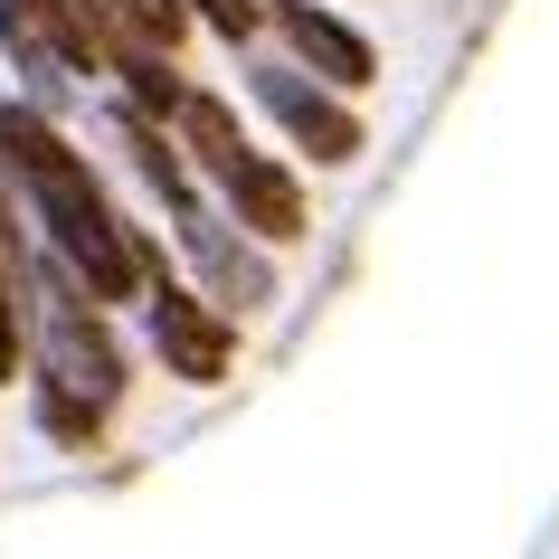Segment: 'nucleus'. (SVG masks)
Listing matches in <instances>:
<instances>
[{
  "label": "nucleus",
  "mask_w": 559,
  "mask_h": 559,
  "mask_svg": "<svg viewBox=\"0 0 559 559\" xmlns=\"http://www.w3.org/2000/svg\"><path fill=\"white\" fill-rule=\"evenodd\" d=\"M0 143H10V171L29 180L38 218H48V247H58V257L86 275V295L123 304V295L152 275V257L115 228V209H105V190H95V171L29 115V105H10V115H0Z\"/></svg>",
  "instance_id": "f257e3e1"
},
{
  "label": "nucleus",
  "mask_w": 559,
  "mask_h": 559,
  "mask_svg": "<svg viewBox=\"0 0 559 559\" xmlns=\"http://www.w3.org/2000/svg\"><path fill=\"white\" fill-rule=\"evenodd\" d=\"M171 115H180V133H190V152L209 162V180L237 200V228H257V237H275V247H295V237H304V190L275 171V162H265L247 133H237L228 105H218V95H190V86H180Z\"/></svg>",
  "instance_id": "f03ea898"
},
{
  "label": "nucleus",
  "mask_w": 559,
  "mask_h": 559,
  "mask_svg": "<svg viewBox=\"0 0 559 559\" xmlns=\"http://www.w3.org/2000/svg\"><path fill=\"white\" fill-rule=\"evenodd\" d=\"M152 285V342H162V360H171L180 380H228V360H237V332L209 313L200 295H180V285H162V275H143Z\"/></svg>",
  "instance_id": "7ed1b4c3"
},
{
  "label": "nucleus",
  "mask_w": 559,
  "mask_h": 559,
  "mask_svg": "<svg viewBox=\"0 0 559 559\" xmlns=\"http://www.w3.org/2000/svg\"><path fill=\"white\" fill-rule=\"evenodd\" d=\"M257 95H265V115L285 123V133H295L304 152H313V162H352V152H360L352 105H332L323 86H304L295 67H265V76H257Z\"/></svg>",
  "instance_id": "20e7f679"
},
{
  "label": "nucleus",
  "mask_w": 559,
  "mask_h": 559,
  "mask_svg": "<svg viewBox=\"0 0 559 559\" xmlns=\"http://www.w3.org/2000/svg\"><path fill=\"white\" fill-rule=\"evenodd\" d=\"M275 29H285V48H295L323 86H370V76H380L370 38L342 29V20H332V10H313V0H275Z\"/></svg>",
  "instance_id": "39448f33"
},
{
  "label": "nucleus",
  "mask_w": 559,
  "mask_h": 559,
  "mask_svg": "<svg viewBox=\"0 0 559 559\" xmlns=\"http://www.w3.org/2000/svg\"><path fill=\"white\" fill-rule=\"evenodd\" d=\"M0 29L20 38V58L95 67V38H86V10L76 0H0Z\"/></svg>",
  "instance_id": "423d86ee"
},
{
  "label": "nucleus",
  "mask_w": 559,
  "mask_h": 559,
  "mask_svg": "<svg viewBox=\"0 0 559 559\" xmlns=\"http://www.w3.org/2000/svg\"><path fill=\"white\" fill-rule=\"evenodd\" d=\"M95 10H105L115 29H133L143 48H171V38L190 29V10H180V0H95Z\"/></svg>",
  "instance_id": "0eeeda50"
},
{
  "label": "nucleus",
  "mask_w": 559,
  "mask_h": 559,
  "mask_svg": "<svg viewBox=\"0 0 559 559\" xmlns=\"http://www.w3.org/2000/svg\"><path fill=\"white\" fill-rule=\"evenodd\" d=\"M0 380H20V304H10V237H0Z\"/></svg>",
  "instance_id": "6e6552de"
},
{
  "label": "nucleus",
  "mask_w": 559,
  "mask_h": 559,
  "mask_svg": "<svg viewBox=\"0 0 559 559\" xmlns=\"http://www.w3.org/2000/svg\"><path fill=\"white\" fill-rule=\"evenodd\" d=\"M190 10H200L218 38H247V29H257V0H190Z\"/></svg>",
  "instance_id": "1a4fd4ad"
}]
</instances>
